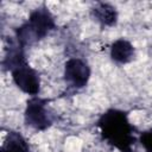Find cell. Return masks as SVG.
I'll list each match as a JSON object with an SVG mask.
<instances>
[{
  "mask_svg": "<svg viewBox=\"0 0 152 152\" xmlns=\"http://www.w3.org/2000/svg\"><path fill=\"white\" fill-rule=\"evenodd\" d=\"M102 140L116 148L119 152H133L137 141V129L129 122L127 112L109 108L103 112L96 121Z\"/></svg>",
  "mask_w": 152,
  "mask_h": 152,
  "instance_id": "6da1fadb",
  "label": "cell"
},
{
  "mask_svg": "<svg viewBox=\"0 0 152 152\" xmlns=\"http://www.w3.org/2000/svg\"><path fill=\"white\" fill-rule=\"evenodd\" d=\"M56 28V21L52 13L45 5L33 10L27 20L15 28L14 38L25 49L44 39Z\"/></svg>",
  "mask_w": 152,
  "mask_h": 152,
  "instance_id": "7a4b0ae2",
  "label": "cell"
},
{
  "mask_svg": "<svg viewBox=\"0 0 152 152\" xmlns=\"http://www.w3.org/2000/svg\"><path fill=\"white\" fill-rule=\"evenodd\" d=\"M49 99H43L40 96H31L26 101V107L24 110L25 125L36 129L45 131L53 124V115L49 109Z\"/></svg>",
  "mask_w": 152,
  "mask_h": 152,
  "instance_id": "3957f363",
  "label": "cell"
},
{
  "mask_svg": "<svg viewBox=\"0 0 152 152\" xmlns=\"http://www.w3.org/2000/svg\"><path fill=\"white\" fill-rule=\"evenodd\" d=\"M91 70L89 64L78 57L69 58L64 64V81L70 89L78 90L84 88L90 78Z\"/></svg>",
  "mask_w": 152,
  "mask_h": 152,
  "instance_id": "277c9868",
  "label": "cell"
},
{
  "mask_svg": "<svg viewBox=\"0 0 152 152\" xmlns=\"http://www.w3.org/2000/svg\"><path fill=\"white\" fill-rule=\"evenodd\" d=\"M12 80L14 84L25 94L30 96H37L40 90L39 74L30 66L27 62L21 63L11 70Z\"/></svg>",
  "mask_w": 152,
  "mask_h": 152,
  "instance_id": "5b68a950",
  "label": "cell"
},
{
  "mask_svg": "<svg viewBox=\"0 0 152 152\" xmlns=\"http://www.w3.org/2000/svg\"><path fill=\"white\" fill-rule=\"evenodd\" d=\"M110 58L116 64H127L135 57V49L131 42L125 38L114 40L110 45Z\"/></svg>",
  "mask_w": 152,
  "mask_h": 152,
  "instance_id": "8992f818",
  "label": "cell"
},
{
  "mask_svg": "<svg viewBox=\"0 0 152 152\" xmlns=\"http://www.w3.org/2000/svg\"><path fill=\"white\" fill-rule=\"evenodd\" d=\"M90 13L102 26H114L118 21V11L108 2H96L90 8Z\"/></svg>",
  "mask_w": 152,
  "mask_h": 152,
  "instance_id": "52a82bcc",
  "label": "cell"
},
{
  "mask_svg": "<svg viewBox=\"0 0 152 152\" xmlns=\"http://www.w3.org/2000/svg\"><path fill=\"white\" fill-rule=\"evenodd\" d=\"M0 152H30V145L21 133L10 129L4 135Z\"/></svg>",
  "mask_w": 152,
  "mask_h": 152,
  "instance_id": "ba28073f",
  "label": "cell"
},
{
  "mask_svg": "<svg viewBox=\"0 0 152 152\" xmlns=\"http://www.w3.org/2000/svg\"><path fill=\"white\" fill-rule=\"evenodd\" d=\"M139 142L144 147L145 152H152V128H148L140 133Z\"/></svg>",
  "mask_w": 152,
  "mask_h": 152,
  "instance_id": "9c48e42d",
  "label": "cell"
}]
</instances>
